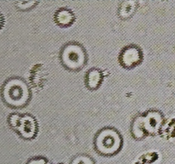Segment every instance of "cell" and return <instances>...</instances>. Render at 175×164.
<instances>
[{"mask_svg": "<svg viewBox=\"0 0 175 164\" xmlns=\"http://www.w3.org/2000/svg\"><path fill=\"white\" fill-rule=\"evenodd\" d=\"M31 95L28 84L19 77H12L6 80L1 90V96L4 102L11 107H23L30 101Z\"/></svg>", "mask_w": 175, "mask_h": 164, "instance_id": "cell-1", "label": "cell"}, {"mask_svg": "<svg viewBox=\"0 0 175 164\" xmlns=\"http://www.w3.org/2000/svg\"><path fill=\"white\" fill-rule=\"evenodd\" d=\"M62 65L70 71L81 70L87 63V54L84 47L77 42H69L62 48L60 53Z\"/></svg>", "mask_w": 175, "mask_h": 164, "instance_id": "cell-2", "label": "cell"}, {"mask_svg": "<svg viewBox=\"0 0 175 164\" xmlns=\"http://www.w3.org/2000/svg\"><path fill=\"white\" fill-rule=\"evenodd\" d=\"M54 20L58 26L66 28L74 23L75 16L70 9L67 8H61L55 12Z\"/></svg>", "mask_w": 175, "mask_h": 164, "instance_id": "cell-3", "label": "cell"}, {"mask_svg": "<svg viewBox=\"0 0 175 164\" xmlns=\"http://www.w3.org/2000/svg\"><path fill=\"white\" fill-rule=\"evenodd\" d=\"M101 82V74L98 70L93 68L88 71L85 77V84L88 89L97 88Z\"/></svg>", "mask_w": 175, "mask_h": 164, "instance_id": "cell-4", "label": "cell"}, {"mask_svg": "<svg viewBox=\"0 0 175 164\" xmlns=\"http://www.w3.org/2000/svg\"><path fill=\"white\" fill-rule=\"evenodd\" d=\"M38 4V2L36 1H26V2H16V7L21 11H27L32 8L36 6V4Z\"/></svg>", "mask_w": 175, "mask_h": 164, "instance_id": "cell-5", "label": "cell"}, {"mask_svg": "<svg viewBox=\"0 0 175 164\" xmlns=\"http://www.w3.org/2000/svg\"><path fill=\"white\" fill-rule=\"evenodd\" d=\"M4 23H5L4 17V16L0 13V30L2 29V28L4 27Z\"/></svg>", "mask_w": 175, "mask_h": 164, "instance_id": "cell-6", "label": "cell"}]
</instances>
